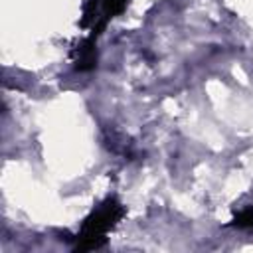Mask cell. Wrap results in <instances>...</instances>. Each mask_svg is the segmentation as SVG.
<instances>
[{
  "mask_svg": "<svg viewBox=\"0 0 253 253\" xmlns=\"http://www.w3.org/2000/svg\"><path fill=\"white\" fill-rule=\"evenodd\" d=\"M125 208L117 198H107L101 202L83 221L79 233H77V251H91L99 249L107 243V233L123 219Z\"/></svg>",
  "mask_w": 253,
  "mask_h": 253,
  "instance_id": "obj_1",
  "label": "cell"
},
{
  "mask_svg": "<svg viewBox=\"0 0 253 253\" xmlns=\"http://www.w3.org/2000/svg\"><path fill=\"white\" fill-rule=\"evenodd\" d=\"M233 225H237V227H253V206H249L243 211H239L233 217Z\"/></svg>",
  "mask_w": 253,
  "mask_h": 253,
  "instance_id": "obj_4",
  "label": "cell"
},
{
  "mask_svg": "<svg viewBox=\"0 0 253 253\" xmlns=\"http://www.w3.org/2000/svg\"><path fill=\"white\" fill-rule=\"evenodd\" d=\"M126 6V0H83V12L79 26L89 30L93 38H97L107 24L119 16Z\"/></svg>",
  "mask_w": 253,
  "mask_h": 253,
  "instance_id": "obj_2",
  "label": "cell"
},
{
  "mask_svg": "<svg viewBox=\"0 0 253 253\" xmlns=\"http://www.w3.org/2000/svg\"><path fill=\"white\" fill-rule=\"evenodd\" d=\"M71 59L73 67L77 71H91L97 65V47H95V38L89 36L81 40L73 49H71Z\"/></svg>",
  "mask_w": 253,
  "mask_h": 253,
  "instance_id": "obj_3",
  "label": "cell"
}]
</instances>
